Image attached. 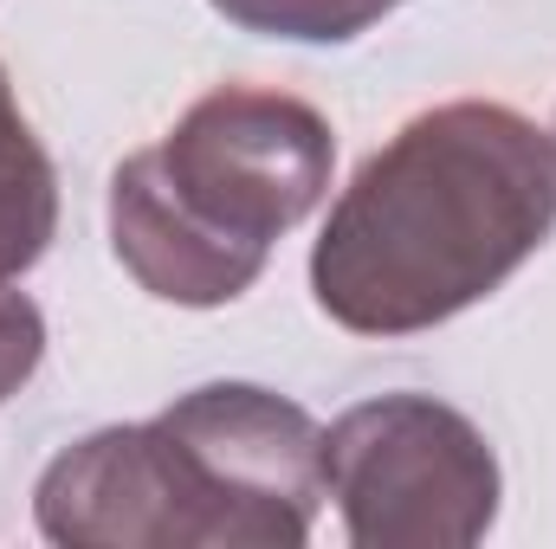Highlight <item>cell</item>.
I'll return each mask as SVG.
<instances>
[{
  "label": "cell",
  "mask_w": 556,
  "mask_h": 549,
  "mask_svg": "<svg viewBox=\"0 0 556 549\" xmlns=\"http://www.w3.org/2000/svg\"><path fill=\"white\" fill-rule=\"evenodd\" d=\"M220 20H233L253 39L285 46H350L369 26H382L402 0H207Z\"/></svg>",
  "instance_id": "obj_6"
},
{
  "label": "cell",
  "mask_w": 556,
  "mask_h": 549,
  "mask_svg": "<svg viewBox=\"0 0 556 549\" xmlns=\"http://www.w3.org/2000/svg\"><path fill=\"white\" fill-rule=\"evenodd\" d=\"M556 233V137L498 98L408 117L330 201L311 297L350 336H420L485 304Z\"/></svg>",
  "instance_id": "obj_1"
},
{
  "label": "cell",
  "mask_w": 556,
  "mask_h": 549,
  "mask_svg": "<svg viewBox=\"0 0 556 549\" xmlns=\"http://www.w3.org/2000/svg\"><path fill=\"white\" fill-rule=\"evenodd\" d=\"M59 240V168L0 65V284H20Z\"/></svg>",
  "instance_id": "obj_5"
},
{
  "label": "cell",
  "mask_w": 556,
  "mask_h": 549,
  "mask_svg": "<svg viewBox=\"0 0 556 549\" xmlns=\"http://www.w3.org/2000/svg\"><path fill=\"white\" fill-rule=\"evenodd\" d=\"M324 498L356 549H472L498 524L505 472L472 413L395 388L324 426Z\"/></svg>",
  "instance_id": "obj_4"
},
{
  "label": "cell",
  "mask_w": 556,
  "mask_h": 549,
  "mask_svg": "<svg viewBox=\"0 0 556 549\" xmlns=\"http://www.w3.org/2000/svg\"><path fill=\"white\" fill-rule=\"evenodd\" d=\"M330 175L337 130L317 104L273 85H214L111 168V253L149 297L220 310L247 297L278 240L324 207Z\"/></svg>",
  "instance_id": "obj_3"
},
{
  "label": "cell",
  "mask_w": 556,
  "mask_h": 549,
  "mask_svg": "<svg viewBox=\"0 0 556 549\" xmlns=\"http://www.w3.org/2000/svg\"><path fill=\"white\" fill-rule=\"evenodd\" d=\"M324 511V426L266 382H201L65 439L33 524L59 549H298Z\"/></svg>",
  "instance_id": "obj_2"
},
{
  "label": "cell",
  "mask_w": 556,
  "mask_h": 549,
  "mask_svg": "<svg viewBox=\"0 0 556 549\" xmlns=\"http://www.w3.org/2000/svg\"><path fill=\"white\" fill-rule=\"evenodd\" d=\"M551 137H556V130H551Z\"/></svg>",
  "instance_id": "obj_8"
},
{
  "label": "cell",
  "mask_w": 556,
  "mask_h": 549,
  "mask_svg": "<svg viewBox=\"0 0 556 549\" xmlns=\"http://www.w3.org/2000/svg\"><path fill=\"white\" fill-rule=\"evenodd\" d=\"M39 362H46V310L26 291L0 284V401H13L39 375Z\"/></svg>",
  "instance_id": "obj_7"
}]
</instances>
